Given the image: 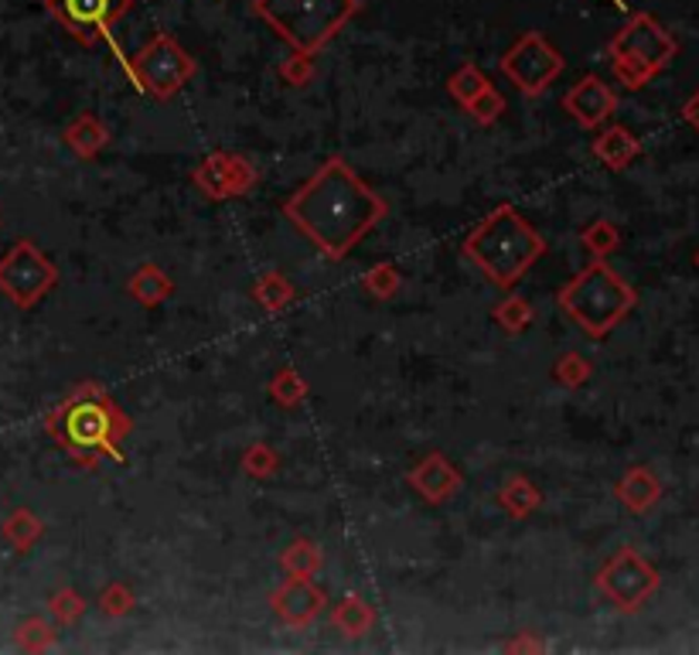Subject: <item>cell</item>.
<instances>
[{
  "label": "cell",
  "mask_w": 699,
  "mask_h": 655,
  "mask_svg": "<svg viewBox=\"0 0 699 655\" xmlns=\"http://www.w3.org/2000/svg\"><path fill=\"white\" fill-rule=\"evenodd\" d=\"M590 150H594V157L604 164L608 172H628L631 164L641 157V140L621 124H611V127L604 124V130L594 137Z\"/></svg>",
  "instance_id": "17"
},
{
  "label": "cell",
  "mask_w": 699,
  "mask_h": 655,
  "mask_svg": "<svg viewBox=\"0 0 699 655\" xmlns=\"http://www.w3.org/2000/svg\"><path fill=\"white\" fill-rule=\"evenodd\" d=\"M243 471L253 478V481H266V478H274L280 471V454L266 444V441H253L243 448V458H239Z\"/></svg>",
  "instance_id": "32"
},
{
  "label": "cell",
  "mask_w": 699,
  "mask_h": 655,
  "mask_svg": "<svg viewBox=\"0 0 699 655\" xmlns=\"http://www.w3.org/2000/svg\"><path fill=\"white\" fill-rule=\"evenodd\" d=\"M499 69L522 96L535 99L563 76L567 59L543 31H525L499 59Z\"/></svg>",
  "instance_id": "9"
},
{
  "label": "cell",
  "mask_w": 699,
  "mask_h": 655,
  "mask_svg": "<svg viewBox=\"0 0 699 655\" xmlns=\"http://www.w3.org/2000/svg\"><path fill=\"white\" fill-rule=\"evenodd\" d=\"M130 82L157 99V102H168L175 99L198 72V62L191 59V51L168 31H157L154 38H147V45L140 51H134V59L124 62Z\"/></svg>",
  "instance_id": "7"
},
{
  "label": "cell",
  "mask_w": 699,
  "mask_h": 655,
  "mask_svg": "<svg viewBox=\"0 0 699 655\" xmlns=\"http://www.w3.org/2000/svg\"><path fill=\"white\" fill-rule=\"evenodd\" d=\"M682 120H686V124L699 134V89H696V92L682 102Z\"/></svg>",
  "instance_id": "37"
},
{
  "label": "cell",
  "mask_w": 699,
  "mask_h": 655,
  "mask_svg": "<svg viewBox=\"0 0 699 655\" xmlns=\"http://www.w3.org/2000/svg\"><path fill=\"white\" fill-rule=\"evenodd\" d=\"M14 645L21 652H48V648H56V625H48V618H41V615H31V618H24L18 625Z\"/></svg>",
  "instance_id": "33"
},
{
  "label": "cell",
  "mask_w": 699,
  "mask_h": 655,
  "mask_svg": "<svg viewBox=\"0 0 699 655\" xmlns=\"http://www.w3.org/2000/svg\"><path fill=\"white\" fill-rule=\"evenodd\" d=\"M492 86V79L481 72L474 62H464V66H457L454 72H451V79H447V92H451V99L464 109L471 99H478L481 92H485Z\"/></svg>",
  "instance_id": "28"
},
{
  "label": "cell",
  "mask_w": 699,
  "mask_h": 655,
  "mask_svg": "<svg viewBox=\"0 0 699 655\" xmlns=\"http://www.w3.org/2000/svg\"><path fill=\"white\" fill-rule=\"evenodd\" d=\"M62 140H66V147H69L76 157L96 160V157L106 150V144H110V127H106L96 114H79V117L66 127Z\"/></svg>",
  "instance_id": "19"
},
{
  "label": "cell",
  "mask_w": 699,
  "mask_h": 655,
  "mask_svg": "<svg viewBox=\"0 0 699 655\" xmlns=\"http://www.w3.org/2000/svg\"><path fill=\"white\" fill-rule=\"evenodd\" d=\"M362 291L375 301H393L403 291V270L396 263H375L372 270H365L362 277Z\"/></svg>",
  "instance_id": "27"
},
{
  "label": "cell",
  "mask_w": 699,
  "mask_h": 655,
  "mask_svg": "<svg viewBox=\"0 0 699 655\" xmlns=\"http://www.w3.org/2000/svg\"><path fill=\"white\" fill-rule=\"evenodd\" d=\"M502 648H505V652H543L547 645H543V642H535V638H529V635H519V638L505 642Z\"/></svg>",
  "instance_id": "38"
},
{
  "label": "cell",
  "mask_w": 699,
  "mask_h": 655,
  "mask_svg": "<svg viewBox=\"0 0 699 655\" xmlns=\"http://www.w3.org/2000/svg\"><path fill=\"white\" fill-rule=\"evenodd\" d=\"M580 246L590 253V260H608L611 253L621 250V229L611 218H594L580 229Z\"/></svg>",
  "instance_id": "26"
},
{
  "label": "cell",
  "mask_w": 699,
  "mask_h": 655,
  "mask_svg": "<svg viewBox=\"0 0 699 655\" xmlns=\"http://www.w3.org/2000/svg\"><path fill=\"white\" fill-rule=\"evenodd\" d=\"M461 253L502 287L515 291L525 273L547 256V236L535 229L515 205H495L474 229L464 236Z\"/></svg>",
  "instance_id": "3"
},
{
  "label": "cell",
  "mask_w": 699,
  "mask_h": 655,
  "mask_svg": "<svg viewBox=\"0 0 699 655\" xmlns=\"http://www.w3.org/2000/svg\"><path fill=\"white\" fill-rule=\"evenodd\" d=\"M127 294L140 304V307H157V304H168L175 297V281L165 266L157 263H140L130 281H127Z\"/></svg>",
  "instance_id": "18"
},
{
  "label": "cell",
  "mask_w": 699,
  "mask_h": 655,
  "mask_svg": "<svg viewBox=\"0 0 699 655\" xmlns=\"http://www.w3.org/2000/svg\"><path fill=\"white\" fill-rule=\"evenodd\" d=\"M48 615L56 618V625L69 628L86 615V597L76 587H59L56 594L48 597Z\"/></svg>",
  "instance_id": "34"
},
{
  "label": "cell",
  "mask_w": 699,
  "mask_h": 655,
  "mask_svg": "<svg viewBox=\"0 0 699 655\" xmlns=\"http://www.w3.org/2000/svg\"><path fill=\"white\" fill-rule=\"evenodd\" d=\"M266 393H270V400L284 410H294L307 400V379L294 369V365H280L270 382H266Z\"/></svg>",
  "instance_id": "25"
},
{
  "label": "cell",
  "mask_w": 699,
  "mask_h": 655,
  "mask_svg": "<svg viewBox=\"0 0 699 655\" xmlns=\"http://www.w3.org/2000/svg\"><path fill=\"white\" fill-rule=\"evenodd\" d=\"M332 622H335V628L342 635L365 638L375 628V608L368 605L365 597H358V594H345L338 605H335V612H332Z\"/></svg>",
  "instance_id": "22"
},
{
  "label": "cell",
  "mask_w": 699,
  "mask_h": 655,
  "mask_svg": "<svg viewBox=\"0 0 699 655\" xmlns=\"http://www.w3.org/2000/svg\"><path fill=\"white\" fill-rule=\"evenodd\" d=\"M253 301L266 311V314H284L294 301H297V287L284 277L280 270H266L253 284Z\"/></svg>",
  "instance_id": "21"
},
{
  "label": "cell",
  "mask_w": 699,
  "mask_h": 655,
  "mask_svg": "<svg viewBox=\"0 0 699 655\" xmlns=\"http://www.w3.org/2000/svg\"><path fill=\"white\" fill-rule=\"evenodd\" d=\"M492 321L502 328L505 335H522L525 328L532 324V304H529V297H522V294H509L505 301H499V304H495Z\"/></svg>",
  "instance_id": "30"
},
{
  "label": "cell",
  "mask_w": 699,
  "mask_h": 655,
  "mask_svg": "<svg viewBox=\"0 0 699 655\" xmlns=\"http://www.w3.org/2000/svg\"><path fill=\"white\" fill-rule=\"evenodd\" d=\"M614 496H618V502L628 512L644 516V512H652L659 506V499H662V481H659V475L649 465H634L614 485Z\"/></svg>",
  "instance_id": "16"
},
{
  "label": "cell",
  "mask_w": 699,
  "mask_h": 655,
  "mask_svg": "<svg viewBox=\"0 0 699 655\" xmlns=\"http://www.w3.org/2000/svg\"><path fill=\"white\" fill-rule=\"evenodd\" d=\"M280 212L317 246L321 256L342 263L390 215V205L362 182L345 157L332 154L294 195H287Z\"/></svg>",
  "instance_id": "1"
},
{
  "label": "cell",
  "mask_w": 699,
  "mask_h": 655,
  "mask_svg": "<svg viewBox=\"0 0 699 655\" xmlns=\"http://www.w3.org/2000/svg\"><path fill=\"white\" fill-rule=\"evenodd\" d=\"M406 485L426 506H447L464 488V475L444 451H430L406 471Z\"/></svg>",
  "instance_id": "14"
},
{
  "label": "cell",
  "mask_w": 699,
  "mask_h": 655,
  "mask_svg": "<svg viewBox=\"0 0 699 655\" xmlns=\"http://www.w3.org/2000/svg\"><path fill=\"white\" fill-rule=\"evenodd\" d=\"M270 608L274 615L291 625V628H307L314 625L328 608V590L317 587L314 577H284L270 590Z\"/></svg>",
  "instance_id": "13"
},
{
  "label": "cell",
  "mask_w": 699,
  "mask_h": 655,
  "mask_svg": "<svg viewBox=\"0 0 699 655\" xmlns=\"http://www.w3.org/2000/svg\"><path fill=\"white\" fill-rule=\"evenodd\" d=\"M563 109L583 130H601L618 114V92L601 76H583L563 92Z\"/></svg>",
  "instance_id": "15"
},
{
  "label": "cell",
  "mask_w": 699,
  "mask_h": 655,
  "mask_svg": "<svg viewBox=\"0 0 699 655\" xmlns=\"http://www.w3.org/2000/svg\"><path fill=\"white\" fill-rule=\"evenodd\" d=\"M45 430L72 461L96 468L99 461H124L134 423L99 382H79L62 403L45 413Z\"/></svg>",
  "instance_id": "2"
},
{
  "label": "cell",
  "mask_w": 699,
  "mask_h": 655,
  "mask_svg": "<svg viewBox=\"0 0 699 655\" xmlns=\"http://www.w3.org/2000/svg\"><path fill=\"white\" fill-rule=\"evenodd\" d=\"M598 590L611 600L621 615H638L649 597L659 590L662 577L652 560H644L634 546H621V550L598 570Z\"/></svg>",
  "instance_id": "10"
},
{
  "label": "cell",
  "mask_w": 699,
  "mask_h": 655,
  "mask_svg": "<svg viewBox=\"0 0 699 655\" xmlns=\"http://www.w3.org/2000/svg\"><path fill=\"white\" fill-rule=\"evenodd\" d=\"M96 608L106 615V618H114V622H120V618H127L134 608H137V594H134V587L130 584H124V580H110L102 590H99V597H96Z\"/></svg>",
  "instance_id": "31"
},
{
  "label": "cell",
  "mask_w": 699,
  "mask_h": 655,
  "mask_svg": "<svg viewBox=\"0 0 699 655\" xmlns=\"http://www.w3.org/2000/svg\"><path fill=\"white\" fill-rule=\"evenodd\" d=\"M59 281H62L59 266L45 256V250L35 239H18L0 256V294L21 311H31L35 304H41L59 287Z\"/></svg>",
  "instance_id": "8"
},
{
  "label": "cell",
  "mask_w": 699,
  "mask_h": 655,
  "mask_svg": "<svg viewBox=\"0 0 699 655\" xmlns=\"http://www.w3.org/2000/svg\"><path fill=\"white\" fill-rule=\"evenodd\" d=\"M256 168L233 150H215L205 160H198V168L191 172V185L201 192L208 202H233L243 198L256 188Z\"/></svg>",
  "instance_id": "12"
},
{
  "label": "cell",
  "mask_w": 699,
  "mask_h": 655,
  "mask_svg": "<svg viewBox=\"0 0 699 655\" xmlns=\"http://www.w3.org/2000/svg\"><path fill=\"white\" fill-rule=\"evenodd\" d=\"M321 564H325V554H321V546L307 536L287 542L280 550V570L284 577H317Z\"/></svg>",
  "instance_id": "24"
},
{
  "label": "cell",
  "mask_w": 699,
  "mask_h": 655,
  "mask_svg": "<svg viewBox=\"0 0 699 655\" xmlns=\"http://www.w3.org/2000/svg\"><path fill=\"white\" fill-rule=\"evenodd\" d=\"M696 270H699V250H696Z\"/></svg>",
  "instance_id": "39"
},
{
  "label": "cell",
  "mask_w": 699,
  "mask_h": 655,
  "mask_svg": "<svg viewBox=\"0 0 699 655\" xmlns=\"http://www.w3.org/2000/svg\"><path fill=\"white\" fill-rule=\"evenodd\" d=\"M590 375H594V362H590L587 355H580V352H563L553 362V369H550V379L557 382V387H563V390L587 387Z\"/></svg>",
  "instance_id": "29"
},
{
  "label": "cell",
  "mask_w": 699,
  "mask_h": 655,
  "mask_svg": "<svg viewBox=\"0 0 699 655\" xmlns=\"http://www.w3.org/2000/svg\"><path fill=\"white\" fill-rule=\"evenodd\" d=\"M280 79L287 82V86H294V89H301V86H307L311 79H314V55H304V51H294L291 59H284L280 62Z\"/></svg>",
  "instance_id": "36"
},
{
  "label": "cell",
  "mask_w": 699,
  "mask_h": 655,
  "mask_svg": "<svg viewBox=\"0 0 699 655\" xmlns=\"http://www.w3.org/2000/svg\"><path fill=\"white\" fill-rule=\"evenodd\" d=\"M679 55L676 35L649 11H634L608 45L611 72L624 89H644Z\"/></svg>",
  "instance_id": "6"
},
{
  "label": "cell",
  "mask_w": 699,
  "mask_h": 655,
  "mask_svg": "<svg viewBox=\"0 0 699 655\" xmlns=\"http://www.w3.org/2000/svg\"><path fill=\"white\" fill-rule=\"evenodd\" d=\"M0 536H4V542L11 546V550H18V554H28L31 546L45 536V522H41V516L38 512H31V509H14V512H8V519H4V526H0Z\"/></svg>",
  "instance_id": "23"
},
{
  "label": "cell",
  "mask_w": 699,
  "mask_h": 655,
  "mask_svg": "<svg viewBox=\"0 0 699 655\" xmlns=\"http://www.w3.org/2000/svg\"><path fill=\"white\" fill-rule=\"evenodd\" d=\"M45 11L79 45L96 48L114 38V28L134 11V0H45Z\"/></svg>",
  "instance_id": "11"
},
{
  "label": "cell",
  "mask_w": 699,
  "mask_h": 655,
  "mask_svg": "<svg viewBox=\"0 0 699 655\" xmlns=\"http://www.w3.org/2000/svg\"><path fill=\"white\" fill-rule=\"evenodd\" d=\"M253 14L294 51L317 55L358 14V0H253Z\"/></svg>",
  "instance_id": "5"
},
{
  "label": "cell",
  "mask_w": 699,
  "mask_h": 655,
  "mask_svg": "<svg viewBox=\"0 0 699 655\" xmlns=\"http://www.w3.org/2000/svg\"><path fill=\"white\" fill-rule=\"evenodd\" d=\"M499 506L505 516L512 519H529L532 512H540L543 509V491L535 488L525 475H512L502 488H499Z\"/></svg>",
  "instance_id": "20"
},
{
  "label": "cell",
  "mask_w": 699,
  "mask_h": 655,
  "mask_svg": "<svg viewBox=\"0 0 699 655\" xmlns=\"http://www.w3.org/2000/svg\"><path fill=\"white\" fill-rule=\"evenodd\" d=\"M557 304L590 342H601L634 311L638 291L608 260H590L573 281L560 287Z\"/></svg>",
  "instance_id": "4"
},
{
  "label": "cell",
  "mask_w": 699,
  "mask_h": 655,
  "mask_svg": "<svg viewBox=\"0 0 699 655\" xmlns=\"http://www.w3.org/2000/svg\"><path fill=\"white\" fill-rule=\"evenodd\" d=\"M464 114H467L478 127H492V124H499V117L505 114V96H502L495 86H489L478 99H471V102L464 106Z\"/></svg>",
  "instance_id": "35"
}]
</instances>
